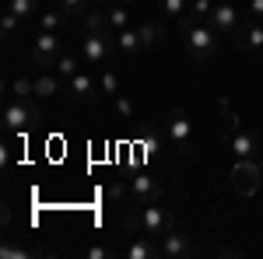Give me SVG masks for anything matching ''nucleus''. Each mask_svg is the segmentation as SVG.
I'll list each match as a JSON object with an SVG mask.
<instances>
[{"label":"nucleus","mask_w":263,"mask_h":259,"mask_svg":"<svg viewBox=\"0 0 263 259\" xmlns=\"http://www.w3.org/2000/svg\"><path fill=\"white\" fill-rule=\"evenodd\" d=\"M112 102H116V112H120L123 119H134V102L126 98L123 91H120V95H116V98H112Z\"/></svg>","instance_id":"29"},{"label":"nucleus","mask_w":263,"mask_h":259,"mask_svg":"<svg viewBox=\"0 0 263 259\" xmlns=\"http://www.w3.org/2000/svg\"><path fill=\"white\" fill-rule=\"evenodd\" d=\"M7 11H14L21 21H28V18H35L42 7H39V0H7Z\"/></svg>","instance_id":"22"},{"label":"nucleus","mask_w":263,"mask_h":259,"mask_svg":"<svg viewBox=\"0 0 263 259\" xmlns=\"http://www.w3.org/2000/svg\"><path fill=\"white\" fill-rule=\"evenodd\" d=\"M84 256H88V259H109L112 252H109L105 245H91V249H84Z\"/></svg>","instance_id":"31"},{"label":"nucleus","mask_w":263,"mask_h":259,"mask_svg":"<svg viewBox=\"0 0 263 259\" xmlns=\"http://www.w3.org/2000/svg\"><path fill=\"white\" fill-rule=\"evenodd\" d=\"M57 95H63V77L57 70H42L39 77H35V98L49 102V98H57Z\"/></svg>","instance_id":"14"},{"label":"nucleus","mask_w":263,"mask_h":259,"mask_svg":"<svg viewBox=\"0 0 263 259\" xmlns=\"http://www.w3.org/2000/svg\"><path fill=\"white\" fill-rule=\"evenodd\" d=\"M91 4H95V0H57V7H60L67 18H84V14L91 11Z\"/></svg>","instance_id":"23"},{"label":"nucleus","mask_w":263,"mask_h":259,"mask_svg":"<svg viewBox=\"0 0 263 259\" xmlns=\"http://www.w3.org/2000/svg\"><path fill=\"white\" fill-rule=\"evenodd\" d=\"M172 228H176V214H172L168 207H162V200L141 207V235L162 238L165 231H172Z\"/></svg>","instance_id":"7"},{"label":"nucleus","mask_w":263,"mask_h":259,"mask_svg":"<svg viewBox=\"0 0 263 259\" xmlns=\"http://www.w3.org/2000/svg\"><path fill=\"white\" fill-rule=\"evenodd\" d=\"M232 46L239 53H249V56H263V21L246 18L235 32H232Z\"/></svg>","instance_id":"8"},{"label":"nucleus","mask_w":263,"mask_h":259,"mask_svg":"<svg viewBox=\"0 0 263 259\" xmlns=\"http://www.w3.org/2000/svg\"><path fill=\"white\" fill-rule=\"evenodd\" d=\"M165 137L172 144V151L179 158H190L193 147H190V137H193V126H190V112L186 109H172L168 119H165Z\"/></svg>","instance_id":"5"},{"label":"nucleus","mask_w":263,"mask_h":259,"mask_svg":"<svg viewBox=\"0 0 263 259\" xmlns=\"http://www.w3.org/2000/svg\"><path fill=\"white\" fill-rule=\"evenodd\" d=\"M7 91L11 95H18V98H35V77H14L11 84H7Z\"/></svg>","instance_id":"24"},{"label":"nucleus","mask_w":263,"mask_h":259,"mask_svg":"<svg viewBox=\"0 0 263 259\" xmlns=\"http://www.w3.org/2000/svg\"><path fill=\"white\" fill-rule=\"evenodd\" d=\"M246 14L256 18V21H263V0H249V4H246Z\"/></svg>","instance_id":"30"},{"label":"nucleus","mask_w":263,"mask_h":259,"mask_svg":"<svg viewBox=\"0 0 263 259\" xmlns=\"http://www.w3.org/2000/svg\"><path fill=\"white\" fill-rule=\"evenodd\" d=\"M35 21H39V32H63L70 18L63 14L60 7H57V4H53V7H46V11H39V14H35Z\"/></svg>","instance_id":"16"},{"label":"nucleus","mask_w":263,"mask_h":259,"mask_svg":"<svg viewBox=\"0 0 263 259\" xmlns=\"http://www.w3.org/2000/svg\"><path fill=\"white\" fill-rule=\"evenodd\" d=\"M109 203H112V207H120V210L134 207V196H130V182H112V186H109Z\"/></svg>","instance_id":"21"},{"label":"nucleus","mask_w":263,"mask_h":259,"mask_svg":"<svg viewBox=\"0 0 263 259\" xmlns=\"http://www.w3.org/2000/svg\"><path fill=\"white\" fill-rule=\"evenodd\" d=\"M81 67H84L81 53H78V49H67V53H63L60 60H57V67H53V70H57V74H60L63 81H70L74 74H78V70H81Z\"/></svg>","instance_id":"18"},{"label":"nucleus","mask_w":263,"mask_h":259,"mask_svg":"<svg viewBox=\"0 0 263 259\" xmlns=\"http://www.w3.org/2000/svg\"><path fill=\"white\" fill-rule=\"evenodd\" d=\"M176 28H179L182 42H186V53H190L193 60L207 63L214 53H218V42H221V35H218V32H214L207 21H197L190 11H186V14L176 21Z\"/></svg>","instance_id":"1"},{"label":"nucleus","mask_w":263,"mask_h":259,"mask_svg":"<svg viewBox=\"0 0 263 259\" xmlns=\"http://www.w3.org/2000/svg\"><path fill=\"white\" fill-rule=\"evenodd\" d=\"M39 98H18V95H11L7 98V105H4V130L7 133H28L32 126H39L42 123V112L39 105H35Z\"/></svg>","instance_id":"3"},{"label":"nucleus","mask_w":263,"mask_h":259,"mask_svg":"<svg viewBox=\"0 0 263 259\" xmlns=\"http://www.w3.org/2000/svg\"><path fill=\"white\" fill-rule=\"evenodd\" d=\"M32 252L25 249V245H14V242H4L0 245V259H28Z\"/></svg>","instance_id":"28"},{"label":"nucleus","mask_w":263,"mask_h":259,"mask_svg":"<svg viewBox=\"0 0 263 259\" xmlns=\"http://www.w3.org/2000/svg\"><path fill=\"white\" fill-rule=\"evenodd\" d=\"M63 53H67V39H63L60 32H39V35L32 39V49H28L32 63L42 67V70H53Z\"/></svg>","instance_id":"4"},{"label":"nucleus","mask_w":263,"mask_h":259,"mask_svg":"<svg viewBox=\"0 0 263 259\" xmlns=\"http://www.w3.org/2000/svg\"><path fill=\"white\" fill-rule=\"evenodd\" d=\"M162 259H186L193 252V242H190V231H179V228H172V231H165L162 238Z\"/></svg>","instance_id":"11"},{"label":"nucleus","mask_w":263,"mask_h":259,"mask_svg":"<svg viewBox=\"0 0 263 259\" xmlns=\"http://www.w3.org/2000/svg\"><path fill=\"white\" fill-rule=\"evenodd\" d=\"M78 53H81L84 67H102V63H109L120 49H116V32L112 28H84V35L78 39Z\"/></svg>","instance_id":"2"},{"label":"nucleus","mask_w":263,"mask_h":259,"mask_svg":"<svg viewBox=\"0 0 263 259\" xmlns=\"http://www.w3.org/2000/svg\"><path fill=\"white\" fill-rule=\"evenodd\" d=\"M207 25L218 32V35H228L232 39V32L242 25V14H239V7L235 4H214V11H211V18H207Z\"/></svg>","instance_id":"10"},{"label":"nucleus","mask_w":263,"mask_h":259,"mask_svg":"<svg viewBox=\"0 0 263 259\" xmlns=\"http://www.w3.org/2000/svg\"><path fill=\"white\" fill-rule=\"evenodd\" d=\"M95 4H112V0H95Z\"/></svg>","instance_id":"33"},{"label":"nucleus","mask_w":263,"mask_h":259,"mask_svg":"<svg viewBox=\"0 0 263 259\" xmlns=\"http://www.w3.org/2000/svg\"><path fill=\"white\" fill-rule=\"evenodd\" d=\"M260 182H263L260 158H239L235 161V168H232V189H235L239 196H256Z\"/></svg>","instance_id":"6"},{"label":"nucleus","mask_w":263,"mask_h":259,"mask_svg":"<svg viewBox=\"0 0 263 259\" xmlns=\"http://www.w3.org/2000/svg\"><path fill=\"white\" fill-rule=\"evenodd\" d=\"M116 49H120V56H123V60H130V56L144 53L141 32H137V28H123V32H116Z\"/></svg>","instance_id":"15"},{"label":"nucleus","mask_w":263,"mask_h":259,"mask_svg":"<svg viewBox=\"0 0 263 259\" xmlns=\"http://www.w3.org/2000/svg\"><path fill=\"white\" fill-rule=\"evenodd\" d=\"M18 25H21V18L14 14V11L4 7V14H0V32H4V39H11V35L18 32Z\"/></svg>","instance_id":"26"},{"label":"nucleus","mask_w":263,"mask_h":259,"mask_svg":"<svg viewBox=\"0 0 263 259\" xmlns=\"http://www.w3.org/2000/svg\"><path fill=\"white\" fill-rule=\"evenodd\" d=\"M120 88H123L120 74H116V70L105 63V67L99 70V91H102V95H109V98H116V95H120Z\"/></svg>","instance_id":"19"},{"label":"nucleus","mask_w":263,"mask_h":259,"mask_svg":"<svg viewBox=\"0 0 263 259\" xmlns=\"http://www.w3.org/2000/svg\"><path fill=\"white\" fill-rule=\"evenodd\" d=\"M137 32H141L144 49H155V46H162V39H165V28L158 25V21H141Z\"/></svg>","instance_id":"20"},{"label":"nucleus","mask_w":263,"mask_h":259,"mask_svg":"<svg viewBox=\"0 0 263 259\" xmlns=\"http://www.w3.org/2000/svg\"><path fill=\"white\" fill-rule=\"evenodd\" d=\"M105 28H112V32L130 28V7H126V4H120V0L105 4Z\"/></svg>","instance_id":"17"},{"label":"nucleus","mask_w":263,"mask_h":259,"mask_svg":"<svg viewBox=\"0 0 263 259\" xmlns=\"http://www.w3.org/2000/svg\"><path fill=\"white\" fill-rule=\"evenodd\" d=\"M260 165H263V151H260Z\"/></svg>","instance_id":"34"},{"label":"nucleus","mask_w":263,"mask_h":259,"mask_svg":"<svg viewBox=\"0 0 263 259\" xmlns=\"http://www.w3.org/2000/svg\"><path fill=\"white\" fill-rule=\"evenodd\" d=\"M130 182V196H134V203H158V200L165 196V186L162 179H151L147 172H134V179H126Z\"/></svg>","instance_id":"9"},{"label":"nucleus","mask_w":263,"mask_h":259,"mask_svg":"<svg viewBox=\"0 0 263 259\" xmlns=\"http://www.w3.org/2000/svg\"><path fill=\"white\" fill-rule=\"evenodd\" d=\"M158 11H162L165 18L179 21L186 11H190V0H158Z\"/></svg>","instance_id":"25"},{"label":"nucleus","mask_w":263,"mask_h":259,"mask_svg":"<svg viewBox=\"0 0 263 259\" xmlns=\"http://www.w3.org/2000/svg\"><path fill=\"white\" fill-rule=\"evenodd\" d=\"M211 11H214V0H190V14L197 21H207Z\"/></svg>","instance_id":"27"},{"label":"nucleus","mask_w":263,"mask_h":259,"mask_svg":"<svg viewBox=\"0 0 263 259\" xmlns=\"http://www.w3.org/2000/svg\"><path fill=\"white\" fill-rule=\"evenodd\" d=\"M232 151H235V158H260V133H253V130H235L232 133Z\"/></svg>","instance_id":"13"},{"label":"nucleus","mask_w":263,"mask_h":259,"mask_svg":"<svg viewBox=\"0 0 263 259\" xmlns=\"http://www.w3.org/2000/svg\"><path fill=\"white\" fill-rule=\"evenodd\" d=\"M67 88H70V95L81 102V105H91L95 95H99V77H91L88 70H78L74 77L67 81Z\"/></svg>","instance_id":"12"},{"label":"nucleus","mask_w":263,"mask_h":259,"mask_svg":"<svg viewBox=\"0 0 263 259\" xmlns=\"http://www.w3.org/2000/svg\"><path fill=\"white\" fill-rule=\"evenodd\" d=\"M120 4H126V7H130V4H137V0H120Z\"/></svg>","instance_id":"32"}]
</instances>
